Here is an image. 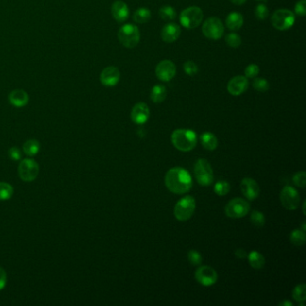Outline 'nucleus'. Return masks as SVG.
I'll return each instance as SVG.
<instances>
[{"label":"nucleus","instance_id":"obj_31","mask_svg":"<svg viewBox=\"0 0 306 306\" xmlns=\"http://www.w3.org/2000/svg\"><path fill=\"white\" fill-rule=\"evenodd\" d=\"M253 88L261 93H264L270 89V84L265 78H255L253 83Z\"/></svg>","mask_w":306,"mask_h":306},{"label":"nucleus","instance_id":"obj_44","mask_svg":"<svg viewBox=\"0 0 306 306\" xmlns=\"http://www.w3.org/2000/svg\"><path fill=\"white\" fill-rule=\"evenodd\" d=\"M230 1L236 6H241L246 2V0H230Z\"/></svg>","mask_w":306,"mask_h":306},{"label":"nucleus","instance_id":"obj_3","mask_svg":"<svg viewBox=\"0 0 306 306\" xmlns=\"http://www.w3.org/2000/svg\"><path fill=\"white\" fill-rule=\"evenodd\" d=\"M118 39L124 47L135 48L140 41V32L134 24H124L118 32Z\"/></svg>","mask_w":306,"mask_h":306},{"label":"nucleus","instance_id":"obj_38","mask_svg":"<svg viewBox=\"0 0 306 306\" xmlns=\"http://www.w3.org/2000/svg\"><path fill=\"white\" fill-rule=\"evenodd\" d=\"M259 68L256 64H250L246 67L244 74L247 78H255L259 75Z\"/></svg>","mask_w":306,"mask_h":306},{"label":"nucleus","instance_id":"obj_16","mask_svg":"<svg viewBox=\"0 0 306 306\" xmlns=\"http://www.w3.org/2000/svg\"><path fill=\"white\" fill-rule=\"evenodd\" d=\"M150 111L145 102H138L132 108L130 117L134 123L137 125L145 124L149 119Z\"/></svg>","mask_w":306,"mask_h":306},{"label":"nucleus","instance_id":"obj_23","mask_svg":"<svg viewBox=\"0 0 306 306\" xmlns=\"http://www.w3.org/2000/svg\"><path fill=\"white\" fill-rule=\"evenodd\" d=\"M247 258L249 259L250 265L255 270H261L265 265V259L263 255L259 252H256V251L251 252L249 253V255H247Z\"/></svg>","mask_w":306,"mask_h":306},{"label":"nucleus","instance_id":"obj_4","mask_svg":"<svg viewBox=\"0 0 306 306\" xmlns=\"http://www.w3.org/2000/svg\"><path fill=\"white\" fill-rule=\"evenodd\" d=\"M204 15L199 6H188L180 15V23L187 29H195L203 21Z\"/></svg>","mask_w":306,"mask_h":306},{"label":"nucleus","instance_id":"obj_2","mask_svg":"<svg viewBox=\"0 0 306 306\" xmlns=\"http://www.w3.org/2000/svg\"><path fill=\"white\" fill-rule=\"evenodd\" d=\"M198 141V137L193 130H174L171 134V143L178 150L182 152H188L192 150Z\"/></svg>","mask_w":306,"mask_h":306},{"label":"nucleus","instance_id":"obj_13","mask_svg":"<svg viewBox=\"0 0 306 306\" xmlns=\"http://www.w3.org/2000/svg\"><path fill=\"white\" fill-rule=\"evenodd\" d=\"M155 75L163 82H168L176 75V66L168 59L159 62L155 68Z\"/></svg>","mask_w":306,"mask_h":306},{"label":"nucleus","instance_id":"obj_32","mask_svg":"<svg viewBox=\"0 0 306 306\" xmlns=\"http://www.w3.org/2000/svg\"><path fill=\"white\" fill-rule=\"evenodd\" d=\"M225 42L230 47H240L241 44V37L236 33H231L225 36Z\"/></svg>","mask_w":306,"mask_h":306},{"label":"nucleus","instance_id":"obj_11","mask_svg":"<svg viewBox=\"0 0 306 306\" xmlns=\"http://www.w3.org/2000/svg\"><path fill=\"white\" fill-rule=\"evenodd\" d=\"M283 206L289 210H295L300 206V195L291 186L284 187L280 193Z\"/></svg>","mask_w":306,"mask_h":306},{"label":"nucleus","instance_id":"obj_10","mask_svg":"<svg viewBox=\"0 0 306 306\" xmlns=\"http://www.w3.org/2000/svg\"><path fill=\"white\" fill-rule=\"evenodd\" d=\"M225 215L230 218H241L245 217L250 211V205L246 200L236 198L230 200L225 206Z\"/></svg>","mask_w":306,"mask_h":306},{"label":"nucleus","instance_id":"obj_28","mask_svg":"<svg viewBox=\"0 0 306 306\" xmlns=\"http://www.w3.org/2000/svg\"><path fill=\"white\" fill-rule=\"evenodd\" d=\"M159 16L165 21H173L177 17L176 10L171 6H162L160 8Z\"/></svg>","mask_w":306,"mask_h":306},{"label":"nucleus","instance_id":"obj_35","mask_svg":"<svg viewBox=\"0 0 306 306\" xmlns=\"http://www.w3.org/2000/svg\"><path fill=\"white\" fill-rule=\"evenodd\" d=\"M254 14L259 20H265L269 17V9L264 4H259L255 7Z\"/></svg>","mask_w":306,"mask_h":306},{"label":"nucleus","instance_id":"obj_25","mask_svg":"<svg viewBox=\"0 0 306 306\" xmlns=\"http://www.w3.org/2000/svg\"><path fill=\"white\" fill-rule=\"evenodd\" d=\"M23 150L24 153L30 157L35 156L41 150V144L37 139H29L24 143Z\"/></svg>","mask_w":306,"mask_h":306},{"label":"nucleus","instance_id":"obj_22","mask_svg":"<svg viewBox=\"0 0 306 306\" xmlns=\"http://www.w3.org/2000/svg\"><path fill=\"white\" fill-rule=\"evenodd\" d=\"M200 138L202 146L207 150L213 151L218 147V138L211 132H204Z\"/></svg>","mask_w":306,"mask_h":306},{"label":"nucleus","instance_id":"obj_6","mask_svg":"<svg viewBox=\"0 0 306 306\" xmlns=\"http://www.w3.org/2000/svg\"><path fill=\"white\" fill-rule=\"evenodd\" d=\"M272 25L279 31L290 29L295 23L294 13L289 9H277L271 16Z\"/></svg>","mask_w":306,"mask_h":306},{"label":"nucleus","instance_id":"obj_37","mask_svg":"<svg viewBox=\"0 0 306 306\" xmlns=\"http://www.w3.org/2000/svg\"><path fill=\"white\" fill-rule=\"evenodd\" d=\"M188 259L190 264L194 266H199L202 263V256L199 252L191 250L188 253Z\"/></svg>","mask_w":306,"mask_h":306},{"label":"nucleus","instance_id":"obj_41","mask_svg":"<svg viewBox=\"0 0 306 306\" xmlns=\"http://www.w3.org/2000/svg\"><path fill=\"white\" fill-rule=\"evenodd\" d=\"M8 155L13 161H19L22 158V152L17 147H13L8 150Z\"/></svg>","mask_w":306,"mask_h":306},{"label":"nucleus","instance_id":"obj_39","mask_svg":"<svg viewBox=\"0 0 306 306\" xmlns=\"http://www.w3.org/2000/svg\"><path fill=\"white\" fill-rule=\"evenodd\" d=\"M294 184L300 188H305L306 185V174L305 171H300L293 177Z\"/></svg>","mask_w":306,"mask_h":306},{"label":"nucleus","instance_id":"obj_19","mask_svg":"<svg viewBox=\"0 0 306 306\" xmlns=\"http://www.w3.org/2000/svg\"><path fill=\"white\" fill-rule=\"evenodd\" d=\"M112 15L118 23H124L130 16L129 6L123 1L117 0L112 4Z\"/></svg>","mask_w":306,"mask_h":306},{"label":"nucleus","instance_id":"obj_33","mask_svg":"<svg viewBox=\"0 0 306 306\" xmlns=\"http://www.w3.org/2000/svg\"><path fill=\"white\" fill-rule=\"evenodd\" d=\"M251 221H252L253 225H255L257 227H262L265 224V216L262 213L255 210L251 215Z\"/></svg>","mask_w":306,"mask_h":306},{"label":"nucleus","instance_id":"obj_43","mask_svg":"<svg viewBox=\"0 0 306 306\" xmlns=\"http://www.w3.org/2000/svg\"><path fill=\"white\" fill-rule=\"evenodd\" d=\"M235 254H236V256L238 259H245V258H247V253L243 249H237Z\"/></svg>","mask_w":306,"mask_h":306},{"label":"nucleus","instance_id":"obj_14","mask_svg":"<svg viewBox=\"0 0 306 306\" xmlns=\"http://www.w3.org/2000/svg\"><path fill=\"white\" fill-rule=\"evenodd\" d=\"M120 79V73L116 67L110 66L102 71L100 75V81L106 87L115 86Z\"/></svg>","mask_w":306,"mask_h":306},{"label":"nucleus","instance_id":"obj_8","mask_svg":"<svg viewBox=\"0 0 306 306\" xmlns=\"http://www.w3.org/2000/svg\"><path fill=\"white\" fill-rule=\"evenodd\" d=\"M40 172V165L35 160L25 158L21 161L18 166V173L21 180L30 183L37 179Z\"/></svg>","mask_w":306,"mask_h":306},{"label":"nucleus","instance_id":"obj_27","mask_svg":"<svg viewBox=\"0 0 306 306\" xmlns=\"http://www.w3.org/2000/svg\"><path fill=\"white\" fill-rule=\"evenodd\" d=\"M14 194L12 185L5 182H0V200L6 201L10 200Z\"/></svg>","mask_w":306,"mask_h":306},{"label":"nucleus","instance_id":"obj_15","mask_svg":"<svg viewBox=\"0 0 306 306\" xmlns=\"http://www.w3.org/2000/svg\"><path fill=\"white\" fill-rule=\"evenodd\" d=\"M249 86V81L246 77L236 76L231 78L227 84V91L234 96H239L243 94Z\"/></svg>","mask_w":306,"mask_h":306},{"label":"nucleus","instance_id":"obj_36","mask_svg":"<svg viewBox=\"0 0 306 306\" xmlns=\"http://www.w3.org/2000/svg\"><path fill=\"white\" fill-rule=\"evenodd\" d=\"M183 69L185 71V73L189 76V77H193L195 75H197L198 71H199V68L197 64L191 61V60H188L186 61L183 65Z\"/></svg>","mask_w":306,"mask_h":306},{"label":"nucleus","instance_id":"obj_26","mask_svg":"<svg viewBox=\"0 0 306 306\" xmlns=\"http://www.w3.org/2000/svg\"><path fill=\"white\" fill-rule=\"evenodd\" d=\"M151 19V11L147 7H140L133 15V20L136 24H146Z\"/></svg>","mask_w":306,"mask_h":306},{"label":"nucleus","instance_id":"obj_40","mask_svg":"<svg viewBox=\"0 0 306 306\" xmlns=\"http://www.w3.org/2000/svg\"><path fill=\"white\" fill-rule=\"evenodd\" d=\"M294 12L299 17H306V0H300L294 6Z\"/></svg>","mask_w":306,"mask_h":306},{"label":"nucleus","instance_id":"obj_20","mask_svg":"<svg viewBox=\"0 0 306 306\" xmlns=\"http://www.w3.org/2000/svg\"><path fill=\"white\" fill-rule=\"evenodd\" d=\"M8 100L13 106L22 108L28 104L29 95L23 89H16L8 95Z\"/></svg>","mask_w":306,"mask_h":306},{"label":"nucleus","instance_id":"obj_1","mask_svg":"<svg viewBox=\"0 0 306 306\" xmlns=\"http://www.w3.org/2000/svg\"><path fill=\"white\" fill-rule=\"evenodd\" d=\"M165 183L167 188L174 194L187 193L192 188V178L182 167H174L167 171Z\"/></svg>","mask_w":306,"mask_h":306},{"label":"nucleus","instance_id":"obj_45","mask_svg":"<svg viewBox=\"0 0 306 306\" xmlns=\"http://www.w3.org/2000/svg\"><path fill=\"white\" fill-rule=\"evenodd\" d=\"M279 306H293V304H292L291 302H289V301H285V302H282V303H280V304H279Z\"/></svg>","mask_w":306,"mask_h":306},{"label":"nucleus","instance_id":"obj_42","mask_svg":"<svg viewBox=\"0 0 306 306\" xmlns=\"http://www.w3.org/2000/svg\"><path fill=\"white\" fill-rule=\"evenodd\" d=\"M7 284V273L4 268L0 266V291L6 288Z\"/></svg>","mask_w":306,"mask_h":306},{"label":"nucleus","instance_id":"obj_17","mask_svg":"<svg viewBox=\"0 0 306 306\" xmlns=\"http://www.w3.org/2000/svg\"><path fill=\"white\" fill-rule=\"evenodd\" d=\"M241 189L243 195L249 200H253L259 197V184L252 178H244L241 182Z\"/></svg>","mask_w":306,"mask_h":306},{"label":"nucleus","instance_id":"obj_30","mask_svg":"<svg viewBox=\"0 0 306 306\" xmlns=\"http://www.w3.org/2000/svg\"><path fill=\"white\" fill-rule=\"evenodd\" d=\"M306 288L305 284H300L297 287L294 288L293 290V298L294 300L299 302V303H304L306 299Z\"/></svg>","mask_w":306,"mask_h":306},{"label":"nucleus","instance_id":"obj_18","mask_svg":"<svg viewBox=\"0 0 306 306\" xmlns=\"http://www.w3.org/2000/svg\"><path fill=\"white\" fill-rule=\"evenodd\" d=\"M181 32L182 30L180 25L174 23H169L165 24L161 31V38L166 43H171L179 39Z\"/></svg>","mask_w":306,"mask_h":306},{"label":"nucleus","instance_id":"obj_21","mask_svg":"<svg viewBox=\"0 0 306 306\" xmlns=\"http://www.w3.org/2000/svg\"><path fill=\"white\" fill-rule=\"evenodd\" d=\"M225 24L231 31H238L243 25V17L241 13H230L225 19Z\"/></svg>","mask_w":306,"mask_h":306},{"label":"nucleus","instance_id":"obj_9","mask_svg":"<svg viewBox=\"0 0 306 306\" xmlns=\"http://www.w3.org/2000/svg\"><path fill=\"white\" fill-rule=\"evenodd\" d=\"M202 33L207 39L219 40L224 35V24L219 18L209 17L203 24Z\"/></svg>","mask_w":306,"mask_h":306},{"label":"nucleus","instance_id":"obj_12","mask_svg":"<svg viewBox=\"0 0 306 306\" xmlns=\"http://www.w3.org/2000/svg\"><path fill=\"white\" fill-rule=\"evenodd\" d=\"M196 280L204 287H210L218 281V273L209 266H201L195 273Z\"/></svg>","mask_w":306,"mask_h":306},{"label":"nucleus","instance_id":"obj_46","mask_svg":"<svg viewBox=\"0 0 306 306\" xmlns=\"http://www.w3.org/2000/svg\"><path fill=\"white\" fill-rule=\"evenodd\" d=\"M258 1H263V0H258Z\"/></svg>","mask_w":306,"mask_h":306},{"label":"nucleus","instance_id":"obj_24","mask_svg":"<svg viewBox=\"0 0 306 306\" xmlns=\"http://www.w3.org/2000/svg\"><path fill=\"white\" fill-rule=\"evenodd\" d=\"M167 95V90L163 85H155L151 91V100L154 103H161L165 100Z\"/></svg>","mask_w":306,"mask_h":306},{"label":"nucleus","instance_id":"obj_34","mask_svg":"<svg viewBox=\"0 0 306 306\" xmlns=\"http://www.w3.org/2000/svg\"><path fill=\"white\" fill-rule=\"evenodd\" d=\"M214 190L218 196H224L230 191V184L225 181H220L216 183Z\"/></svg>","mask_w":306,"mask_h":306},{"label":"nucleus","instance_id":"obj_7","mask_svg":"<svg viewBox=\"0 0 306 306\" xmlns=\"http://www.w3.org/2000/svg\"><path fill=\"white\" fill-rule=\"evenodd\" d=\"M194 173L201 186H209L214 181L212 167L206 159H199L194 166Z\"/></svg>","mask_w":306,"mask_h":306},{"label":"nucleus","instance_id":"obj_29","mask_svg":"<svg viewBox=\"0 0 306 306\" xmlns=\"http://www.w3.org/2000/svg\"><path fill=\"white\" fill-rule=\"evenodd\" d=\"M290 241L296 246L304 245L306 243V233H305V231L300 229L294 230L291 233V235H290Z\"/></svg>","mask_w":306,"mask_h":306},{"label":"nucleus","instance_id":"obj_5","mask_svg":"<svg viewBox=\"0 0 306 306\" xmlns=\"http://www.w3.org/2000/svg\"><path fill=\"white\" fill-rule=\"evenodd\" d=\"M196 208V201L192 196H186L179 200L174 207V216L177 220L184 222L192 217Z\"/></svg>","mask_w":306,"mask_h":306}]
</instances>
